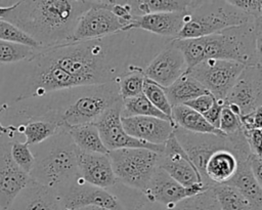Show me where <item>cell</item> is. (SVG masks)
<instances>
[{"mask_svg": "<svg viewBox=\"0 0 262 210\" xmlns=\"http://www.w3.org/2000/svg\"><path fill=\"white\" fill-rule=\"evenodd\" d=\"M92 5L93 1H17L3 19L31 37L40 48H49L70 42L80 16Z\"/></svg>", "mask_w": 262, "mask_h": 210, "instance_id": "obj_1", "label": "cell"}, {"mask_svg": "<svg viewBox=\"0 0 262 210\" xmlns=\"http://www.w3.org/2000/svg\"><path fill=\"white\" fill-rule=\"evenodd\" d=\"M262 16L218 33L191 39H173L187 70L205 59H224L245 67L261 66Z\"/></svg>", "mask_w": 262, "mask_h": 210, "instance_id": "obj_2", "label": "cell"}, {"mask_svg": "<svg viewBox=\"0 0 262 210\" xmlns=\"http://www.w3.org/2000/svg\"><path fill=\"white\" fill-rule=\"evenodd\" d=\"M35 162L30 176L35 181L60 194L79 177L75 143L66 129L45 141L30 146Z\"/></svg>", "mask_w": 262, "mask_h": 210, "instance_id": "obj_3", "label": "cell"}, {"mask_svg": "<svg viewBox=\"0 0 262 210\" xmlns=\"http://www.w3.org/2000/svg\"><path fill=\"white\" fill-rule=\"evenodd\" d=\"M228 1H200L190 10L189 19L175 39H191L212 35L253 20Z\"/></svg>", "mask_w": 262, "mask_h": 210, "instance_id": "obj_4", "label": "cell"}, {"mask_svg": "<svg viewBox=\"0 0 262 210\" xmlns=\"http://www.w3.org/2000/svg\"><path fill=\"white\" fill-rule=\"evenodd\" d=\"M113 171L122 184L143 192L158 167L160 154L147 149L108 151Z\"/></svg>", "mask_w": 262, "mask_h": 210, "instance_id": "obj_5", "label": "cell"}, {"mask_svg": "<svg viewBox=\"0 0 262 210\" xmlns=\"http://www.w3.org/2000/svg\"><path fill=\"white\" fill-rule=\"evenodd\" d=\"M244 68L232 60L205 59L186 72L216 100L223 101Z\"/></svg>", "mask_w": 262, "mask_h": 210, "instance_id": "obj_6", "label": "cell"}, {"mask_svg": "<svg viewBox=\"0 0 262 210\" xmlns=\"http://www.w3.org/2000/svg\"><path fill=\"white\" fill-rule=\"evenodd\" d=\"M262 66L245 67L223 100L237 117L262 107Z\"/></svg>", "mask_w": 262, "mask_h": 210, "instance_id": "obj_7", "label": "cell"}, {"mask_svg": "<svg viewBox=\"0 0 262 210\" xmlns=\"http://www.w3.org/2000/svg\"><path fill=\"white\" fill-rule=\"evenodd\" d=\"M173 134L192 165L196 168L204 182L212 185L206 180V164L215 152L224 149L230 151V141L228 137L225 135L190 132L176 125L174 126Z\"/></svg>", "mask_w": 262, "mask_h": 210, "instance_id": "obj_8", "label": "cell"}, {"mask_svg": "<svg viewBox=\"0 0 262 210\" xmlns=\"http://www.w3.org/2000/svg\"><path fill=\"white\" fill-rule=\"evenodd\" d=\"M126 30V23L106 7L105 1H93V5L80 16L70 42L101 38Z\"/></svg>", "mask_w": 262, "mask_h": 210, "instance_id": "obj_9", "label": "cell"}, {"mask_svg": "<svg viewBox=\"0 0 262 210\" xmlns=\"http://www.w3.org/2000/svg\"><path fill=\"white\" fill-rule=\"evenodd\" d=\"M121 104L122 101L111 108L94 123L99 132L101 141L107 151L119 149H147L161 154L164 144L157 145L140 141L126 133L121 122Z\"/></svg>", "mask_w": 262, "mask_h": 210, "instance_id": "obj_10", "label": "cell"}, {"mask_svg": "<svg viewBox=\"0 0 262 210\" xmlns=\"http://www.w3.org/2000/svg\"><path fill=\"white\" fill-rule=\"evenodd\" d=\"M186 71L184 56L172 39L150 59L143 70V75L146 79L166 88Z\"/></svg>", "mask_w": 262, "mask_h": 210, "instance_id": "obj_11", "label": "cell"}, {"mask_svg": "<svg viewBox=\"0 0 262 210\" xmlns=\"http://www.w3.org/2000/svg\"><path fill=\"white\" fill-rule=\"evenodd\" d=\"M11 140L0 134V210H8L15 197L31 180V176L11 157Z\"/></svg>", "mask_w": 262, "mask_h": 210, "instance_id": "obj_12", "label": "cell"}, {"mask_svg": "<svg viewBox=\"0 0 262 210\" xmlns=\"http://www.w3.org/2000/svg\"><path fill=\"white\" fill-rule=\"evenodd\" d=\"M158 167L162 168L174 180L185 187H193L205 183L174 134L165 142L163 152L159 157Z\"/></svg>", "mask_w": 262, "mask_h": 210, "instance_id": "obj_13", "label": "cell"}, {"mask_svg": "<svg viewBox=\"0 0 262 210\" xmlns=\"http://www.w3.org/2000/svg\"><path fill=\"white\" fill-rule=\"evenodd\" d=\"M63 210H78L97 206L112 210H123L117 197L108 190L85 182L80 176L70 187L58 194Z\"/></svg>", "mask_w": 262, "mask_h": 210, "instance_id": "obj_14", "label": "cell"}, {"mask_svg": "<svg viewBox=\"0 0 262 210\" xmlns=\"http://www.w3.org/2000/svg\"><path fill=\"white\" fill-rule=\"evenodd\" d=\"M211 186L212 185L203 183L193 187H185L174 180L162 168L157 167L146 188L142 193L149 200L157 202L171 210L183 199L204 192Z\"/></svg>", "mask_w": 262, "mask_h": 210, "instance_id": "obj_15", "label": "cell"}, {"mask_svg": "<svg viewBox=\"0 0 262 210\" xmlns=\"http://www.w3.org/2000/svg\"><path fill=\"white\" fill-rule=\"evenodd\" d=\"M191 9L179 12H158L135 16L129 26V30L137 29L172 40L176 38L183 26L189 19Z\"/></svg>", "mask_w": 262, "mask_h": 210, "instance_id": "obj_16", "label": "cell"}, {"mask_svg": "<svg viewBox=\"0 0 262 210\" xmlns=\"http://www.w3.org/2000/svg\"><path fill=\"white\" fill-rule=\"evenodd\" d=\"M122 126L126 133L133 138L151 144L163 145L173 134L172 121L155 117H129L121 118Z\"/></svg>", "mask_w": 262, "mask_h": 210, "instance_id": "obj_17", "label": "cell"}, {"mask_svg": "<svg viewBox=\"0 0 262 210\" xmlns=\"http://www.w3.org/2000/svg\"><path fill=\"white\" fill-rule=\"evenodd\" d=\"M77 166L82 179L94 186L110 188L118 181L107 154L77 152Z\"/></svg>", "mask_w": 262, "mask_h": 210, "instance_id": "obj_18", "label": "cell"}, {"mask_svg": "<svg viewBox=\"0 0 262 210\" xmlns=\"http://www.w3.org/2000/svg\"><path fill=\"white\" fill-rule=\"evenodd\" d=\"M8 210H63V208L56 191L31 178Z\"/></svg>", "mask_w": 262, "mask_h": 210, "instance_id": "obj_19", "label": "cell"}, {"mask_svg": "<svg viewBox=\"0 0 262 210\" xmlns=\"http://www.w3.org/2000/svg\"><path fill=\"white\" fill-rule=\"evenodd\" d=\"M226 184L235 187L248 200L252 210H262V185L254 177L248 159L237 161L235 173Z\"/></svg>", "mask_w": 262, "mask_h": 210, "instance_id": "obj_20", "label": "cell"}, {"mask_svg": "<svg viewBox=\"0 0 262 210\" xmlns=\"http://www.w3.org/2000/svg\"><path fill=\"white\" fill-rule=\"evenodd\" d=\"M236 167L235 156L228 150H219L209 158L206 164V180L212 185L226 183L234 175Z\"/></svg>", "mask_w": 262, "mask_h": 210, "instance_id": "obj_21", "label": "cell"}, {"mask_svg": "<svg viewBox=\"0 0 262 210\" xmlns=\"http://www.w3.org/2000/svg\"><path fill=\"white\" fill-rule=\"evenodd\" d=\"M164 91L171 107L184 104L185 102L194 99L198 96L209 93L187 72L181 75L169 87L164 88Z\"/></svg>", "mask_w": 262, "mask_h": 210, "instance_id": "obj_22", "label": "cell"}, {"mask_svg": "<svg viewBox=\"0 0 262 210\" xmlns=\"http://www.w3.org/2000/svg\"><path fill=\"white\" fill-rule=\"evenodd\" d=\"M171 119L174 125L190 132L224 135L219 129L210 125L202 114L184 104L172 107Z\"/></svg>", "mask_w": 262, "mask_h": 210, "instance_id": "obj_23", "label": "cell"}, {"mask_svg": "<svg viewBox=\"0 0 262 210\" xmlns=\"http://www.w3.org/2000/svg\"><path fill=\"white\" fill-rule=\"evenodd\" d=\"M107 190L117 197L123 210H169L149 200L142 192L128 187L119 181Z\"/></svg>", "mask_w": 262, "mask_h": 210, "instance_id": "obj_24", "label": "cell"}, {"mask_svg": "<svg viewBox=\"0 0 262 210\" xmlns=\"http://www.w3.org/2000/svg\"><path fill=\"white\" fill-rule=\"evenodd\" d=\"M67 131L79 151L97 154L108 153L101 141L99 132L94 123L71 126L67 128Z\"/></svg>", "mask_w": 262, "mask_h": 210, "instance_id": "obj_25", "label": "cell"}, {"mask_svg": "<svg viewBox=\"0 0 262 210\" xmlns=\"http://www.w3.org/2000/svg\"><path fill=\"white\" fill-rule=\"evenodd\" d=\"M199 1L185 0H144L130 1L133 16H142L158 12H179L193 8Z\"/></svg>", "mask_w": 262, "mask_h": 210, "instance_id": "obj_26", "label": "cell"}, {"mask_svg": "<svg viewBox=\"0 0 262 210\" xmlns=\"http://www.w3.org/2000/svg\"><path fill=\"white\" fill-rule=\"evenodd\" d=\"M16 127L18 135H24L25 142L30 146L45 141L60 130L57 124L41 119L28 120L17 124Z\"/></svg>", "mask_w": 262, "mask_h": 210, "instance_id": "obj_27", "label": "cell"}, {"mask_svg": "<svg viewBox=\"0 0 262 210\" xmlns=\"http://www.w3.org/2000/svg\"><path fill=\"white\" fill-rule=\"evenodd\" d=\"M121 118H129V117H155L168 121H172V119L158 109H156L148 99L144 96L143 93L138 96L123 99L121 104ZM173 122V121H172Z\"/></svg>", "mask_w": 262, "mask_h": 210, "instance_id": "obj_28", "label": "cell"}, {"mask_svg": "<svg viewBox=\"0 0 262 210\" xmlns=\"http://www.w3.org/2000/svg\"><path fill=\"white\" fill-rule=\"evenodd\" d=\"M221 210H252L248 200L233 186L222 183L212 185Z\"/></svg>", "mask_w": 262, "mask_h": 210, "instance_id": "obj_29", "label": "cell"}, {"mask_svg": "<svg viewBox=\"0 0 262 210\" xmlns=\"http://www.w3.org/2000/svg\"><path fill=\"white\" fill-rule=\"evenodd\" d=\"M171 210H221L212 186L178 202Z\"/></svg>", "mask_w": 262, "mask_h": 210, "instance_id": "obj_30", "label": "cell"}, {"mask_svg": "<svg viewBox=\"0 0 262 210\" xmlns=\"http://www.w3.org/2000/svg\"><path fill=\"white\" fill-rule=\"evenodd\" d=\"M39 48L0 40V64H12L30 60Z\"/></svg>", "mask_w": 262, "mask_h": 210, "instance_id": "obj_31", "label": "cell"}, {"mask_svg": "<svg viewBox=\"0 0 262 210\" xmlns=\"http://www.w3.org/2000/svg\"><path fill=\"white\" fill-rule=\"evenodd\" d=\"M144 79L143 71H133L123 75L118 82L121 99H128L141 94Z\"/></svg>", "mask_w": 262, "mask_h": 210, "instance_id": "obj_32", "label": "cell"}, {"mask_svg": "<svg viewBox=\"0 0 262 210\" xmlns=\"http://www.w3.org/2000/svg\"><path fill=\"white\" fill-rule=\"evenodd\" d=\"M142 93L156 109L171 118L172 107L168 101L163 87L145 78L143 82Z\"/></svg>", "mask_w": 262, "mask_h": 210, "instance_id": "obj_33", "label": "cell"}, {"mask_svg": "<svg viewBox=\"0 0 262 210\" xmlns=\"http://www.w3.org/2000/svg\"><path fill=\"white\" fill-rule=\"evenodd\" d=\"M10 154L15 164L30 175L35 162V158L30 145H28L25 141H19L16 138L12 139Z\"/></svg>", "mask_w": 262, "mask_h": 210, "instance_id": "obj_34", "label": "cell"}, {"mask_svg": "<svg viewBox=\"0 0 262 210\" xmlns=\"http://www.w3.org/2000/svg\"><path fill=\"white\" fill-rule=\"evenodd\" d=\"M0 40L27 45L33 48H40L31 37L3 18H0Z\"/></svg>", "mask_w": 262, "mask_h": 210, "instance_id": "obj_35", "label": "cell"}, {"mask_svg": "<svg viewBox=\"0 0 262 210\" xmlns=\"http://www.w3.org/2000/svg\"><path fill=\"white\" fill-rule=\"evenodd\" d=\"M218 129L225 136H230L243 130L238 117L233 114L227 107L222 108Z\"/></svg>", "mask_w": 262, "mask_h": 210, "instance_id": "obj_36", "label": "cell"}, {"mask_svg": "<svg viewBox=\"0 0 262 210\" xmlns=\"http://www.w3.org/2000/svg\"><path fill=\"white\" fill-rule=\"evenodd\" d=\"M228 3L251 17L262 16V1L260 0H230Z\"/></svg>", "mask_w": 262, "mask_h": 210, "instance_id": "obj_37", "label": "cell"}, {"mask_svg": "<svg viewBox=\"0 0 262 210\" xmlns=\"http://www.w3.org/2000/svg\"><path fill=\"white\" fill-rule=\"evenodd\" d=\"M262 107L256 109L255 111L244 115L239 116V122L242 125V129L245 131L248 130H253V129H261L262 127Z\"/></svg>", "mask_w": 262, "mask_h": 210, "instance_id": "obj_38", "label": "cell"}, {"mask_svg": "<svg viewBox=\"0 0 262 210\" xmlns=\"http://www.w3.org/2000/svg\"><path fill=\"white\" fill-rule=\"evenodd\" d=\"M215 100L216 99L214 98V96L211 93H206V94L195 97L194 99H191V100L185 102L184 106H186V107L192 109L193 111L203 115L205 112H207L213 106Z\"/></svg>", "mask_w": 262, "mask_h": 210, "instance_id": "obj_39", "label": "cell"}, {"mask_svg": "<svg viewBox=\"0 0 262 210\" xmlns=\"http://www.w3.org/2000/svg\"><path fill=\"white\" fill-rule=\"evenodd\" d=\"M247 143L252 154L261 156V141H262V130L253 129L245 131L243 130Z\"/></svg>", "mask_w": 262, "mask_h": 210, "instance_id": "obj_40", "label": "cell"}, {"mask_svg": "<svg viewBox=\"0 0 262 210\" xmlns=\"http://www.w3.org/2000/svg\"><path fill=\"white\" fill-rule=\"evenodd\" d=\"M224 107L223 101H219V100H215L213 106L203 114V117L206 119V121L212 125L213 127H215L216 129H218L219 127V121H220V115H221V111L222 108Z\"/></svg>", "mask_w": 262, "mask_h": 210, "instance_id": "obj_41", "label": "cell"}, {"mask_svg": "<svg viewBox=\"0 0 262 210\" xmlns=\"http://www.w3.org/2000/svg\"><path fill=\"white\" fill-rule=\"evenodd\" d=\"M248 163L254 177L262 185V156L251 154L248 158Z\"/></svg>", "mask_w": 262, "mask_h": 210, "instance_id": "obj_42", "label": "cell"}, {"mask_svg": "<svg viewBox=\"0 0 262 210\" xmlns=\"http://www.w3.org/2000/svg\"><path fill=\"white\" fill-rule=\"evenodd\" d=\"M16 3H17V1L8 6H0V18H3L8 12H10L12 9H14V7L16 6Z\"/></svg>", "mask_w": 262, "mask_h": 210, "instance_id": "obj_43", "label": "cell"}, {"mask_svg": "<svg viewBox=\"0 0 262 210\" xmlns=\"http://www.w3.org/2000/svg\"><path fill=\"white\" fill-rule=\"evenodd\" d=\"M78 210H112L108 208H103V207H97V206H88V207H84Z\"/></svg>", "mask_w": 262, "mask_h": 210, "instance_id": "obj_44", "label": "cell"}]
</instances>
